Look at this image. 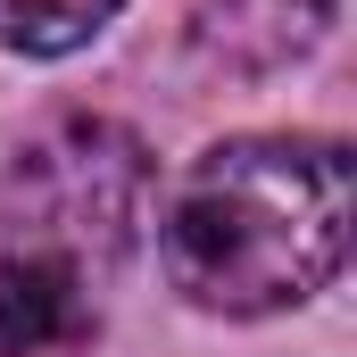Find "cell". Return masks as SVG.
Wrapping results in <instances>:
<instances>
[{
	"label": "cell",
	"mask_w": 357,
	"mask_h": 357,
	"mask_svg": "<svg viewBox=\"0 0 357 357\" xmlns=\"http://www.w3.org/2000/svg\"><path fill=\"white\" fill-rule=\"evenodd\" d=\"M158 258L208 316H274L316 299L349 258V150L291 133L199 150L158 208Z\"/></svg>",
	"instance_id": "cell-1"
},
{
	"label": "cell",
	"mask_w": 357,
	"mask_h": 357,
	"mask_svg": "<svg viewBox=\"0 0 357 357\" xmlns=\"http://www.w3.org/2000/svg\"><path fill=\"white\" fill-rule=\"evenodd\" d=\"M142 150L133 133L100 125V116H67L50 125L42 142L17 150V167L0 183V225L17 250H50L67 266L91 258L108 266L125 241H133V216H142Z\"/></svg>",
	"instance_id": "cell-2"
},
{
	"label": "cell",
	"mask_w": 357,
	"mask_h": 357,
	"mask_svg": "<svg viewBox=\"0 0 357 357\" xmlns=\"http://www.w3.org/2000/svg\"><path fill=\"white\" fill-rule=\"evenodd\" d=\"M91 333L84 266L50 250H8L0 258V357H50Z\"/></svg>",
	"instance_id": "cell-3"
},
{
	"label": "cell",
	"mask_w": 357,
	"mask_h": 357,
	"mask_svg": "<svg viewBox=\"0 0 357 357\" xmlns=\"http://www.w3.org/2000/svg\"><path fill=\"white\" fill-rule=\"evenodd\" d=\"M333 0H208L199 8V50L216 67H282L324 33Z\"/></svg>",
	"instance_id": "cell-4"
},
{
	"label": "cell",
	"mask_w": 357,
	"mask_h": 357,
	"mask_svg": "<svg viewBox=\"0 0 357 357\" xmlns=\"http://www.w3.org/2000/svg\"><path fill=\"white\" fill-rule=\"evenodd\" d=\"M116 8L125 0H0V42L25 59H59V50H84Z\"/></svg>",
	"instance_id": "cell-5"
}]
</instances>
